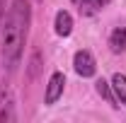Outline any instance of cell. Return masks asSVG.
<instances>
[{
	"label": "cell",
	"instance_id": "52a82bcc",
	"mask_svg": "<svg viewBox=\"0 0 126 123\" xmlns=\"http://www.w3.org/2000/svg\"><path fill=\"white\" fill-rule=\"evenodd\" d=\"M75 5H78V10L82 12L85 17H92L97 15L102 7H104V0H73Z\"/></svg>",
	"mask_w": 126,
	"mask_h": 123
},
{
	"label": "cell",
	"instance_id": "8fae6325",
	"mask_svg": "<svg viewBox=\"0 0 126 123\" xmlns=\"http://www.w3.org/2000/svg\"><path fill=\"white\" fill-rule=\"evenodd\" d=\"M5 5H7V0H0V22H2V17H5Z\"/></svg>",
	"mask_w": 126,
	"mask_h": 123
},
{
	"label": "cell",
	"instance_id": "277c9868",
	"mask_svg": "<svg viewBox=\"0 0 126 123\" xmlns=\"http://www.w3.org/2000/svg\"><path fill=\"white\" fill-rule=\"evenodd\" d=\"M63 87H65V75H63V73H53V75L48 77L46 94H44V101H46V106L56 104V101L63 97Z\"/></svg>",
	"mask_w": 126,
	"mask_h": 123
},
{
	"label": "cell",
	"instance_id": "3957f363",
	"mask_svg": "<svg viewBox=\"0 0 126 123\" xmlns=\"http://www.w3.org/2000/svg\"><path fill=\"white\" fill-rule=\"evenodd\" d=\"M73 68H75V73L80 77H92L97 73V63H94V56L87 51V48H82L78 51L75 56H73Z\"/></svg>",
	"mask_w": 126,
	"mask_h": 123
},
{
	"label": "cell",
	"instance_id": "ba28073f",
	"mask_svg": "<svg viewBox=\"0 0 126 123\" xmlns=\"http://www.w3.org/2000/svg\"><path fill=\"white\" fill-rule=\"evenodd\" d=\"M97 94L104 97L107 104H111L114 109H119V99H116V94H114V89H111V82H107V80H97Z\"/></svg>",
	"mask_w": 126,
	"mask_h": 123
},
{
	"label": "cell",
	"instance_id": "7c38bea8",
	"mask_svg": "<svg viewBox=\"0 0 126 123\" xmlns=\"http://www.w3.org/2000/svg\"><path fill=\"white\" fill-rule=\"evenodd\" d=\"M34 2H41V0H34Z\"/></svg>",
	"mask_w": 126,
	"mask_h": 123
},
{
	"label": "cell",
	"instance_id": "7a4b0ae2",
	"mask_svg": "<svg viewBox=\"0 0 126 123\" xmlns=\"http://www.w3.org/2000/svg\"><path fill=\"white\" fill-rule=\"evenodd\" d=\"M12 121H17L15 97L7 85H0V123H12Z\"/></svg>",
	"mask_w": 126,
	"mask_h": 123
},
{
	"label": "cell",
	"instance_id": "30bf717a",
	"mask_svg": "<svg viewBox=\"0 0 126 123\" xmlns=\"http://www.w3.org/2000/svg\"><path fill=\"white\" fill-rule=\"evenodd\" d=\"M39 70H41V53L39 51H34L29 58V68H27V73H29V80H36L39 77Z\"/></svg>",
	"mask_w": 126,
	"mask_h": 123
},
{
	"label": "cell",
	"instance_id": "5b68a950",
	"mask_svg": "<svg viewBox=\"0 0 126 123\" xmlns=\"http://www.w3.org/2000/svg\"><path fill=\"white\" fill-rule=\"evenodd\" d=\"M53 27H56V34L58 36H70L73 34V17L68 10H61V12H56V19H53Z\"/></svg>",
	"mask_w": 126,
	"mask_h": 123
},
{
	"label": "cell",
	"instance_id": "9c48e42d",
	"mask_svg": "<svg viewBox=\"0 0 126 123\" xmlns=\"http://www.w3.org/2000/svg\"><path fill=\"white\" fill-rule=\"evenodd\" d=\"M111 89H114V94H116V99L126 106V75L116 73V75L111 77Z\"/></svg>",
	"mask_w": 126,
	"mask_h": 123
},
{
	"label": "cell",
	"instance_id": "8992f818",
	"mask_svg": "<svg viewBox=\"0 0 126 123\" xmlns=\"http://www.w3.org/2000/svg\"><path fill=\"white\" fill-rule=\"evenodd\" d=\"M109 48L111 53H124L126 51V27H116L109 34Z\"/></svg>",
	"mask_w": 126,
	"mask_h": 123
},
{
	"label": "cell",
	"instance_id": "6da1fadb",
	"mask_svg": "<svg viewBox=\"0 0 126 123\" xmlns=\"http://www.w3.org/2000/svg\"><path fill=\"white\" fill-rule=\"evenodd\" d=\"M29 24H32L29 2H27V0H12V5H10L7 12H5L2 41H0V56H2V65L7 68V73H12L17 65H19Z\"/></svg>",
	"mask_w": 126,
	"mask_h": 123
}]
</instances>
